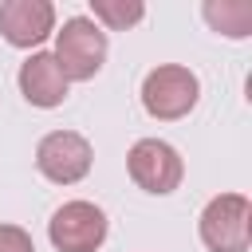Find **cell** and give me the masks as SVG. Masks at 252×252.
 <instances>
[{"label":"cell","mask_w":252,"mask_h":252,"mask_svg":"<svg viewBox=\"0 0 252 252\" xmlns=\"http://www.w3.org/2000/svg\"><path fill=\"white\" fill-rule=\"evenodd\" d=\"M110 51L106 32L91 20V16H71L63 20V28H55V63L67 75V83H87L102 71Z\"/></svg>","instance_id":"1"},{"label":"cell","mask_w":252,"mask_h":252,"mask_svg":"<svg viewBox=\"0 0 252 252\" xmlns=\"http://www.w3.org/2000/svg\"><path fill=\"white\" fill-rule=\"evenodd\" d=\"M201 98V79L185 63H158L142 79V106L158 122H177L185 118Z\"/></svg>","instance_id":"2"},{"label":"cell","mask_w":252,"mask_h":252,"mask_svg":"<svg viewBox=\"0 0 252 252\" xmlns=\"http://www.w3.org/2000/svg\"><path fill=\"white\" fill-rule=\"evenodd\" d=\"M201 244L209 252H248L252 244V201L244 193H217L197 217Z\"/></svg>","instance_id":"3"},{"label":"cell","mask_w":252,"mask_h":252,"mask_svg":"<svg viewBox=\"0 0 252 252\" xmlns=\"http://www.w3.org/2000/svg\"><path fill=\"white\" fill-rule=\"evenodd\" d=\"M126 173L142 193L169 197L185 177V161L165 138H138L126 154Z\"/></svg>","instance_id":"4"},{"label":"cell","mask_w":252,"mask_h":252,"mask_svg":"<svg viewBox=\"0 0 252 252\" xmlns=\"http://www.w3.org/2000/svg\"><path fill=\"white\" fill-rule=\"evenodd\" d=\"M106 232L110 220L94 201H63L47 220V240L55 252H98Z\"/></svg>","instance_id":"5"},{"label":"cell","mask_w":252,"mask_h":252,"mask_svg":"<svg viewBox=\"0 0 252 252\" xmlns=\"http://www.w3.org/2000/svg\"><path fill=\"white\" fill-rule=\"evenodd\" d=\"M94 165V150L79 130H51L35 146V169L51 185H79Z\"/></svg>","instance_id":"6"},{"label":"cell","mask_w":252,"mask_h":252,"mask_svg":"<svg viewBox=\"0 0 252 252\" xmlns=\"http://www.w3.org/2000/svg\"><path fill=\"white\" fill-rule=\"evenodd\" d=\"M0 35L20 51H39V43L55 35V4L51 0H4Z\"/></svg>","instance_id":"7"},{"label":"cell","mask_w":252,"mask_h":252,"mask_svg":"<svg viewBox=\"0 0 252 252\" xmlns=\"http://www.w3.org/2000/svg\"><path fill=\"white\" fill-rule=\"evenodd\" d=\"M16 83H20V94H24L32 106H39V110L63 106V102H67V91H71V83H67V75L59 71V63H55L51 51H32V55L20 63Z\"/></svg>","instance_id":"8"},{"label":"cell","mask_w":252,"mask_h":252,"mask_svg":"<svg viewBox=\"0 0 252 252\" xmlns=\"http://www.w3.org/2000/svg\"><path fill=\"white\" fill-rule=\"evenodd\" d=\"M201 16L224 39H248L252 35V4L248 0H205Z\"/></svg>","instance_id":"9"},{"label":"cell","mask_w":252,"mask_h":252,"mask_svg":"<svg viewBox=\"0 0 252 252\" xmlns=\"http://www.w3.org/2000/svg\"><path fill=\"white\" fill-rule=\"evenodd\" d=\"M91 20L102 32H130L134 24L146 20L142 0H91Z\"/></svg>","instance_id":"10"},{"label":"cell","mask_w":252,"mask_h":252,"mask_svg":"<svg viewBox=\"0 0 252 252\" xmlns=\"http://www.w3.org/2000/svg\"><path fill=\"white\" fill-rule=\"evenodd\" d=\"M0 252H35V240L20 224H0Z\"/></svg>","instance_id":"11"}]
</instances>
